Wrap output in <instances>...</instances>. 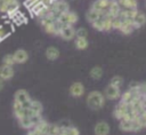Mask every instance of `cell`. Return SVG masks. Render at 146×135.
Segmentation results:
<instances>
[{
    "instance_id": "6da1fadb",
    "label": "cell",
    "mask_w": 146,
    "mask_h": 135,
    "mask_svg": "<svg viewBox=\"0 0 146 135\" xmlns=\"http://www.w3.org/2000/svg\"><path fill=\"white\" fill-rule=\"evenodd\" d=\"M87 104L91 110H99L105 104V96L97 90H92L87 96Z\"/></svg>"
},
{
    "instance_id": "7a4b0ae2",
    "label": "cell",
    "mask_w": 146,
    "mask_h": 135,
    "mask_svg": "<svg viewBox=\"0 0 146 135\" xmlns=\"http://www.w3.org/2000/svg\"><path fill=\"white\" fill-rule=\"evenodd\" d=\"M121 11V7L117 2V0H110L108 2V6L104 13V15H107V16H112V17H115L119 15V13Z\"/></svg>"
},
{
    "instance_id": "3957f363",
    "label": "cell",
    "mask_w": 146,
    "mask_h": 135,
    "mask_svg": "<svg viewBox=\"0 0 146 135\" xmlns=\"http://www.w3.org/2000/svg\"><path fill=\"white\" fill-rule=\"evenodd\" d=\"M59 35L64 40H72L75 38V29L73 25H64L59 32Z\"/></svg>"
},
{
    "instance_id": "277c9868",
    "label": "cell",
    "mask_w": 146,
    "mask_h": 135,
    "mask_svg": "<svg viewBox=\"0 0 146 135\" xmlns=\"http://www.w3.org/2000/svg\"><path fill=\"white\" fill-rule=\"evenodd\" d=\"M104 96L108 100H117L121 96V90H120V88H116V87H114L113 85L110 84L105 88V95Z\"/></svg>"
},
{
    "instance_id": "5b68a950",
    "label": "cell",
    "mask_w": 146,
    "mask_h": 135,
    "mask_svg": "<svg viewBox=\"0 0 146 135\" xmlns=\"http://www.w3.org/2000/svg\"><path fill=\"white\" fill-rule=\"evenodd\" d=\"M70 94L73 97H80L84 94V86L81 82H73L70 86Z\"/></svg>"
},
{
    "instance_id": "8992f818",
    "label": "cell",
    "mask_w": 146,
    "mask_h": 135,
    "mask_svg": "<svg viewBox=\"0 0 146 135\" xmlns=\"http://www.w3.org/2000/svg\"><path fill=\"white\" fill-rule=\"evenodd\" d=\"M30 101H31V97L25 89H18L15 93V102L21 103V104H25Z\"/></svg>"
},
{
    "instance_id": "52a82bcc",
    "label": "cell",
    "mask_w": 146,
    "mask_h": 135,
    "mask_svg": "<svg viewBox=\"0 0 146 135\" xmlns=\"http://www.w3.org/2000/svg\"><path fill=\"white\" fill-rule=\"evenodd\" d=\"M96 135H108L110 133V125L105 121H99L95 125V129H94Z\"/></svg>"
},
{
    "instance_id": "ba28073f",
    "label": "cell",
    "mask_w": 146,
    "mask_h": 135,
    "mask_svg": "<svg viewBox=\"0 0 146 135\" xmlns=\"http://www.w3.org/2000/svg\"><path fill=\"white\" fill-rule=\"evenodd\" d=\"M14 76V69L13 66H9V65H1L0 66V78L2 80H9L11 79Z\"/></svg>"
},
{
    "instance_id": "9c48e42d",
    "label": "cell",
    "mask_w": 146,
    "mask_h": 135,
    "mask_svg": "<svg viewBox=\"0 0 146 135\" xmlns=\"http://www.w3.org/2000/svg\"><path fill=\"white\" fill-rule=\"evenodd\" d=\"M132 23H133V26L135 29H138V27H141L143 25H145L146 23V15L139 10H137L136 15L133 16L132 18Z\"/></svg>"
},
{
    "instance_id": "30bf717a",
    "label": "cell",
    "mask_w": 146,
    "mask_h": 135,
    "mask_svg": "<svg viewBox=\"0 0 146 135\" xmlns=\"http://www.w3.org/2000/svg\"><path fill=\"white\" fill-rule=\"evenodd\" d=\"M121 19H122V18H121ZM133 30H135V26H133L132 21L122 19L119 31H121L123 34H130V33H132V31H133Z\"/></svg>"
},
{
    "instance_id": "8fae6325",
    "label": "cell",
    "mask_w": 146,
    "mask_h": 135,
    "mask_svg": "<svg viewBox=\"0 0 146 135\" xmlns=\"http://www.w3.org/2000/svg\"><path fill=\"white\" fill-rule=\"evenodd\" d=\"M125 112H127V103L120 102V103L115 106V109H114V111H113V116H114L116 119L121 120V119H123Z\"/></svg>"
},
{
    "instance_id": "7c38bea8",
    "label": "cell",
    "mask_w": 146,
    "mask_h": 135,
    "mask_svg": "<svg viewBox=\"0 0 146 135\" xmlns=\"http://www.w3.org/2000/svg\"><path fill=\"white\" fill-rule=\"evenodd\" d=\"M108 2H110V0H96V1H94L91 8L97 10L100 14H104L107 6H108Z\"/></svg>"
},
{
    "instance_id": "4fadbf2b",
    "label": "cell",
    "mask_w": 146,
    "mask_h": 135,
    "mask_svg": "<svg viewBox=\"0 0 146 135\" xmlns=\"http://www.w3.org/2000/svg\"><path fill=\"white\" fill-rule=\"evenodd\" d=\"M14 59H15V63H24L27 61L29 58V54L26 50L24 49H17L14 54Z\"/></svg>"
},
{
    "instance_id": "5bb4252c",
    "label": "cell",
    "mask_w": 146,
    "mask_h": 135,
    "mask_svg": "<svg viewBox=\"0 0 146 135\" xmlns=\"http://www.w3.org/2000/svg\"><path fill=\"white\" fill-rule=\"evenodd\" d=\"M48 7H46L41 1H39L33 8H31L30 9V13L33 15V16H36V17H41L42 15H43V13L46 11V9H47Z\"/></svg>"
},
{
    "instance_id": "9a60e30c",
    "label": "cell",
    "mask_w": 146,
    "mask_h": 135,
    "mask_svg": "<svg viewBox=\"0 0 146 135\" xmlns=\"http://www.w3.org/2000/svg\"><path fill=\"white\" fill-rule=\"evenodd\" d=\"M9 18H11L16 24H22V23H26V18L25 16L19 11V10H16V11H11V13H8L7 14Z\"/></svg>"
},
{
    "instance_id": "2e32d148",
    "label": "cell",
    "mask_w": 146,
    "mask_h": 135,
    "mask_svg": "<svg viewBox=\"0 0 146 135\" xmlns=\"http://www.w3.org/2000/svg\"><path fill=\"white\" fill-rule=\"evenodd\" d=\"M121 9H137V0H117Z\"/></svg>"
},
{
    "instance_id": "e0dca14e",
    "label": "cell",
    "mask_w": 146,
    "mask_h": 135,
    "mask_svg": "<svg viewBox=\"0 0 146 135\" xmlns=\"http://www.w3.org/2000/svg\"><path fill=\"white\" fill-rule=\"evenodd\" d=\"M59 50L56 48V47H54V46H50V47H48L47 49H46V57L49 59V61H55V59H57L58 57H59Z\"/></svg>"
},
{
    "instance_id": "ac0fdd59",
    "label": "cell",
    "mask_w": 146,
    "mask_h": 135,
    "mask_svg": "<svg viewBox=\"0 0 146 135\" xmlns=\"http://www.w3.org/2000/svg\"><path fill=\"white\" fill-rule=\"evenodd\" d=\"M13 110H14V114L17 119L22 118L25 116V109L23 108V105L21 103H17L14 101V104H13Z\"/></svg>"
},
{
    "instance_id": "d6986e66",
    "label": "cell",
    "mask_w": 146,
    "mask_h": 135,
    "mask_svg": "<svg viewBox=\"0 0 146 135\" xmlns=\"http://www.w3.org/2000/svg\"><path fill=\"white\" fill-rule=\"evenodd\" d=\"M18 122H19V126L22 128H25V129H31L34 126L33 122H32L31 117H29V116H24V117L19 118L18 119Z\"/></svg>"
},
{
    "instance_id": "ffe728a7",
    "label": "cell",
    "mask_w": 146,
    "mask_h": 135,
    "mask_svg": "<svg viewBox=\"0 0 146 135\" xmlns=\"http://www.w3.org/2000/svg\"><path fill=\"white\" fill-rule=\"evenodd\" d=\"M100 13H98L97 10H95V9H92V8H90L88 11H87V14H86V17H87V21L89 22V23H92V22H95L97 18H99L100 17Z\"/></svg>"
},
{
    "instance_id": "44dd1931",
    "label": "cell",
    "mask_w": 146,
    "mask_h": 135,
    "mask_svg": "<svg viewBox=\"0 0 146 135\" xmlns=\"http://www.w3.org/2000/svg\"><path fill=\"white\" fill-rule=\"evenodd\" d=\"M119 127L123 132H132V120H127V119H121Z\"/></svg>"
},
{
    "instance_id": "7402d4cb",
    "label": "cell",
    "mask_w": 146,
    "mask_h": 135,
    "mask_svg": "<svg viewBox=\"0 0 146 135\" xmlns=\"http://www.w3.org/2000/svg\"><path fill=\"white\" fill-rule=\"evenodd\" d=\"M105 16H107V15L102 14L99 18H97L95 22L91 23V25H92V27L95 30H97V31H104V18H105Z\"/></svg>"
},
{
    "instance_id": "603a6c76",
    "label": "cell",
    "mask_w": 146,
    "mask_h": 135,
    "mask_svg": "<svg viewBox=\"0 0 146 135\" xmlns=\"http://www.w3.org/2000/svg\"><path fill=\"white\" fill-rule=\"evenodd\" d=\"M89 74H90V77H91L94 80H98V79H100V78L103 77V69H102L100 66H94V68L90 70Z\"/></svg>"
},
{
    "instance_id": "cb8c5ba5",
    "label": "cell",
    "mask_w": 146,
    "mask_h": 135,
    "mask_svg": "<svg viewBox=\"0 0 146 135\" xmlns=\"http://www.w3.org/2000/svg\"><path fill=\"white\" fill-rule=\"evenodd\" d=\"M74 43H75L76 49H80V50L86 49V48L88 47V45H89V43H88L87 38H75Z\"/></svg>"
},
{
    "instance_id": "d4e9b609",
    "label": "cell",
    "mask_w": 146,
    "mask_h": 135,
    "mask_svg": "<svg viewBox=\"0 0 146 135\" xmlns=\"http://www.w3.org/2000/svg\"><path fill=\"white\" fill-rule=\"evenodd\" d=\"M59 132H60V128L58 127V125L49 124L48 128H47V132H46V135H57Z\"/></svg>"
},
{
    "instance_id": "484cf974",
    "label": "cell",
    "mask_w": 146,
    "mask_h": 135,
    "mask_svg": "<svg viewBox=\"0 0 146 135\" xmlns=\"http://www.w3.org/2000/svg\"><path fill=\"white\" fill-rule=\"evenodd\" d=\"M110 84L113 85V86L116 87V88H121L122 85H123V78L120 77V76H114V77H112Z\"/></svg>"
},
{
    "instance_id": "4316f807",
    "label": "cell",
    "mask_w": 146,
    "mask_h": 135,
    "mask_svg": "<svg viewBox=\"0 0 146 135\" xmlns=\"http://www.w3.org/2000/svg\"><path fill=\"white\" fill-rule=\"evenodd\" d=\"M67 19H68V25H74L79 21V16L76 13L68 10L67 11Z\"/></svg>"
},
{
    "instance_id": "83f0119b",
    "label": "cell",
    "mask_w": 146,
    "mask_h": 135,
    "mask_svg": "<svg viewBox=\"0 0 146 135\" xmlns=\"http://www.w3.org/2000/svg\"><path fill=\"white\" fill-rule=\"evenodd\" d=\"M2 64L3 65H9L13 66L15 64V59H14V55L13 54H7L2 57Z\"/></svg>"
},
{
    "instance_id": "f1b7e54d",
    "label": "cell",
    "mask_w": 146,
    "mask_h": 135,
    "mask_svg": "<svg viewBox=\"0 0 146 135\" xmlns=\"http://www.w3.org/2000/svg\"><path fill=\"white\" fill-rule=\"evenodd\" d=\"M66 135H80V132H79V129L76 128V127H74V126H70V127H67V128H65V129H62Z\"/></svg>"
},
{
    "instance_id": "f546056e",
    "label": "cell",
    "mask_w": 146,
    "mask_h": 135,
    "mask_svg": "<svg viewBox=\"0 0 146 135\" xmlns=\"http://www.w3.org/2000/svg\"><path fill=\"white\" fill-rule=\"evenodd\" d=\"M9 34H10V30H8V27L5 25H0V41L6 39Z\"/></svg>"
},
{
    "instance_id": "4dcf8cb0",
    "label": "cell",
    "mask_w": 146,
    "mask_h": 135,
    "mask_svg": "<svg viewBox=\"0 0 146 135\" xmlns=\"http://www.w3.org/2000/svg\"><path fill=\"white\" fill-rule=\"evenodd\" d=\"M112 16H105L104 18V31L112 30Z\"/></svg>"
},
{
    "instance_id": "1f68e13d",
    "label": "cell",
    "mask_w": 146,
    "mask_h": 135,
    "mask_svg": "<svg viewBox=\"0 0 146 135\" xmlns=\"http://www.w3.org/2000/svg\"><path fill=\"white\" fill-rule=\"evenodd\" d=\"M88 35V31L84 27H79L78 30H75V38H87Z\"/></svg>"
},
{
    "instance_id": "d6a6232c",
    "label": "cell",
    "mask_w": 146,
    "mask_h": 135,
    "mask_svg": "<svg viewBox=\"0 0 146 135\" xmlns=\"http://www.w3.org/2000/svg\"><path fill=\"white\" fill-rule=\"evenodd\" d=\"M121 22H122V19H121L119 16L113 17V18H112V29L119 30V29H120V25H121Z\"/></svg>"
},
{
    "instance_id": "836d02e7",
    "label": "cell",
    "mask_w": 146,
    "mask_h": 135,
    "mask_svg": "<svg viewBox=\"0 0 146 135\" xmlns=\"http://www.w3.org/2000/svg\"><path fill=\"white\" fill-rule=\"evenodd\" d=\"M40 0H25V2H24V6L30 10L31 8H33L38 2H39Z\"/></svg>"
},
{
    "instance_id": "e575fe53",
    "label": "cell",
    "mask_w": 146,
    "mask_h": 135,
    "mask_svg": "<svg viewBox=\"0 0 146 135\" xmlns=\"http://www.w3.org/2000/svg\"><path fill=\"white\" fill-rule=\"evenodd\" d=\"M140 129H143L141 125L139 124V121L137 119L132 120V132H139Z\"/></svg>"
},
{
    "instance_id": "d590c367",
    "label": "cell",
    "mask_w": 146,
    "mask_h": 135,
    "mask_svg": "<svg viewBox=\"0 0 146 135\" xmlns=\"http://www.w3.org/2000/svg\"><path fill=\"white\" fill-rule=\"evenodd\" d=\"M138 121H139V124L141 125V127L144 128V127H146V112L144 113V114H141V116H139L138 118H136Z\"/></svg>"
},
{
    "instance_id": "8d00e7d4",
    "label": "cell",
    "mask_w": 146,
    "mask_h": 135,
    "mask_svg": "<svg viewBox=\"0 0 146 135\" xmlns=\"http://www.w3.org/2000/svg\"><path fill=\"white\" fill-rule=\"evenodd\" d=\"M70 126H72L67 120H63V121H60L59 124H58V127L60 128V130L62 129H65V128H67V127H70Z\"/></svg>"
},
{
    "instance_id": "74e56055",
    "label": "cell",
    "mask_w": 146,
    "mask_h": 135,
    "mask_svg": "<svg viewBox=\"0 0 146 135\" xmlns=\"http://www.w3.org/2000/svg\"><path fill=\"white\" fill-rule=\"evenodd\" d=\"M40 1H41L46 7H50V6L54 3V1H55V0H40Z\"/></svg>"
},
{
    "instance_id": "f35d334b",
    "label": "cell",
    "mask_w": 146,
    "mask_h": 135,
    "mask_svg": "<svg viewBox=\"0 0 146 135\" xmlns=\"http://www.w3.org/2000/svg\"><path fill=\"white\" fill-rule=\"evenodd\" d=\"M3 86H5V80H2V79L0 78V90H2Z\"/></svg>"
},
{
    "instance_id": "ab89813d",
    "label": "cell",
    "mask_w": 146,
    "mask_h": 135,
    "mask_svg": "<svg viewBox=\"0 0 146 135\" xmlns=\"http://www.w3.org/2000/svg\"><path fill=\"white\" fill-rule=\"evenodd\" d=\"M3 2H9V1H13V0H2Z\"/></svg>"
}]
</instances>
